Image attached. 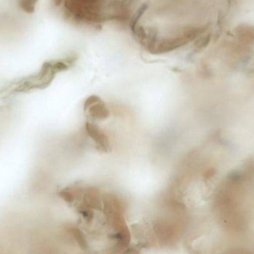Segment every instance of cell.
<instances>
[{"label": "cell", "instance_id": "6da1fadb", "mask_svg": "<svg viewBox=\"0 0 254 254\" xmlns=\"http://www.w3.org/2000/svg\"><path fill=\"white\" fill-rule=\"evenodd\" d=\"M84 110L88 117L93 121L108 119L110 110L105 103L97 96L89 97L84 104Z\"/></svg>", "mask_w": 254, "mask_h": 254}, {"label": "cell", "instance_id": "7a4b0ae2", "mask_svg": "<svg viewBox=\"0 0 254 254\" xmlns=\"http://www.w3.org/2000/svg\"><path fill=\"white\" fill-rule=\"evenodd\" d=\"M86 131L95 143L97 149L103 152H108L111 149L110 137L99 127L92 123H86Z\"/></svg>", "mask_w": 254, "mask_h": 254}]
</instances>
